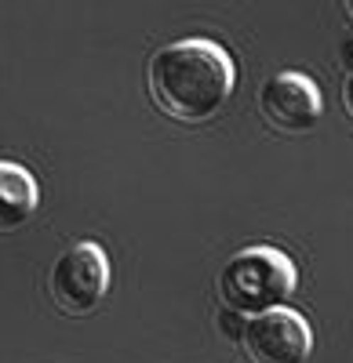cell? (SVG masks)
<instances>
[{
  "label": "cell",
  "instance_id": "277c9868",
  "mask_svg": "<svg viewBox=\"0 0 353 363\" xmlns=\"http://www.w3.org/2000/svg\"><path fill=\"white\" fill-rule=\"evenodd\" d=\"M241 349L251 363H306L313 352V330L299 313L277 306L244 320Z\"/></svg>",
  "mask_w": 353,
  "mask_h": 363
},
{
  "label": "cell",
  "instance_id": "3957f363",
  "mask_svg": "<svg viewBox=\"0 0 353 363\" xmlns=\"http://www.w3.org/2000/svg\"><path fill=\"white\" fill-rule=\"evenodd\" d=\"M51 301L70 316H87L102 306L109 291V258L99 244L80 240V244L66 247L55 258L51 277H48Z\"/></svg>",
  "mask_w": 353,
  "mask_h": 363
},
{
  "label": "cell",
  "instance_id": "ba28073f",
  "mask_svg": "<svg viewBox=\"0 0 353 363\" xmlns=\"http://www.w3.org/2000/svg\"><path fill=\"white\" fill-rule=\"evenodd\" d=\"M339 66H342L346 73H353V33L342 37V44H339Z\"/></svg>",
  "mask_w": 353,
  "mask_h": 363
},
{
  "label": "cell",
  "instance_id": "6da1fadb",
  "mask_svg": "<svg viewBox=\"0 0 353 363\" xmlns=\"http://www.w3.org/2000/svg\"><path fill=\"white\" fill-rule=\"evenodd\" d=\"M237 66L215 40H175L150 62V99L179 124H204L233 95Z\"/></svg>",
  "mask_w": 353,
  "mask_h": 363
},
{
  "label": "cell",
  "instance_id": "7a4b0ae2",
  "mask_svg": "<svg viewBox=\"0 0 353 363\" xmlns=\"http://www.w3.org/2000/svg\"><path fill=\"white\" fill-rule=\"evenodd\" d=\"M299 287V272L284 251L277 247H244L237 251L219 272V298L222 306L241 313V316H259L266 309L288 306V298Z\"/></svg>",
  "mask_w": 353,
  "mask_h": 363
},
{
  "label": "cell",
  "instance_id": "9c48e42d",
  "mask_svg": "<svg viewBox=\"0 0 353 363\" xmlns=\"http://www.w3.org/2000/svg\"><path fill=\"white\" fill-rule=\"evenodd\" d=\"M342 109L353 120V73H346V84H342Z\"/></svg>",
  "mask_w": 353,
  "mask_h": 363
},
{
  "label": "cell",
  "instance_id": "5b68a950",
  "mask_svg": "<svg viewBox=\"0 0 353 363\" xmlns=\"http://www.w3.org/2000/svg\"><path fill=\"white\" fill-rule=\"evenodd\" d=\"M320 87L306 73H277L259 91V113L284 135H306L320 120Z\"/></svg>",
  "mask_w": 353,
  "mask_h": 363
},
{
  "label": "cell",
  "instance_id": "8992f818",
  "mask_svg": "<svg viewBox=\"0 0 353 363\" xmlns=\"http://www.w3.org/2000/svg\"><path fill=\"white\" fill-rule=\"evenodd\" d=\"M40 207V186L22 164L0 160V233L26 225Z\"/></svg>",
  "mask_w": 353,
  "mask_h": 363
},
{
  "label": "cell",
  "instance_id": "52a82bcc",
  "mask_svg": "<svg viewBox=\"0 0 353 363\" xmlns=\"http://www.w3.org/2000/svg\"><path fill=\"white\" fill-rule=\"evenodd\" d=\"M244 320H248V316H241V313H233V309L222 306V313H219V330H222L229 342H241V335H244Z\"/></svg>",
  "mask_w": 353,
  "mask_h": 363
},
{
  "label": "cell",
  "instance_id": "30bf717a",
  "mask_svg": "<svg viewBox=\"0 0 353 363\" xmlns=\"http://www.w3.org/2000/svg\"><path fill=\"white\" fill-rule=\"evenodd\" d=\"M346 8H349V15H353V0H346Z\"/></svg>",
  "mask_w": 353,
  "mask_h": 363
}]
</instances>
